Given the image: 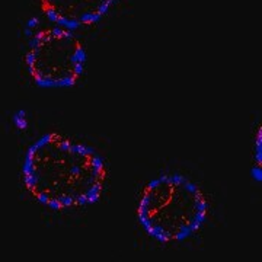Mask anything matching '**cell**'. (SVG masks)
Masks as SVG:
<instances>
[{
    "mask_svg": "<svg viewBox=\"0 0 262 262\" xmlns=\"http://www.w3.org/2000/svg\"><path fill=\"white\" fill-rule=\"evenodd\" d=\"M86 53L80 39L64 27L38 31L31 38L27 66L32 80L42 88H70L83 75Z\"/></svg>",
    "mask_w": 262,
    "mask_h": 262,
    "instance_id": "3957f363",
    "label": "cell"
},
{
    "mask_svg": "<svg viewBox=\"0 0 262 262\" xmlns=\"http://www.w3.org/2000/svg\"><path fill=\"white\" fill-rule=\"evenodd\" d=\"M24 184L42 206L67 210L94 204L106 181L103 158L91 146L58 133L39 137L25 155Z\"/></svg>",
    "mask_w": 262,
    "mask_h": 262,
    "instance_id": "6da1fadb",
    "label": "cell"
},
{
    "mask_svg": "<svg viewBox=\"0 0 262 262\" xmlns=\"http://www.w3.org/2000/svg\"><path fill=\"white\" fill-rule=\"evenodd\" d=\"M53 24L69 29L91 27L108 13L115 0H38Z\"/></svg>",
    "mask_w": 262,
    "mask_h": 262,
    "instance_id": "277c9868",
    "label": "cell"
},
{
    "mask_svg": "<svg viewBox=\"0 0 262 262\" xmlns=\"http://www.w3.org/2000/svg\"><path fill=\"white\" fill-rule=\"evenodd\" d=\"M256 149H255V165H258V170L261 172V156H262V140H261V130H258V139L255 140Z\"/></svg>",
    "mask_w": 262,
    "mask_h": 262,
    "instance_id": "5b68a950",
    "label": "cell"
},
{
    "mask_svg": "<svg viewBox=\"0 0 262 262\" xmlns=\"http://www.w3.org/2000/svg\"><path fill=\"white\" fill-rule=\"evenodd\" d=\"M208 204L201 188L179 173L151 179L141 192L137 217L144 232L160 244L181 242L206 223Z\"/></svg>",
    "mask_w": 262,
    "mask_h": 262,
    "instance_id": "7a4b0ae2",
    "label": "cell"
}]
</instances>
